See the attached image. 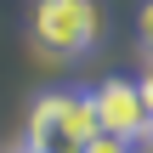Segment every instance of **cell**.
Here are the masks:
<instances>
[{
    "instance_id": "cell-1",
    "label": "cell",
    "mask_w": 153,
    "mask_h": 153,
    "mask_svg": "<svg viewBox=\"0 0 153 153\" xmlns=\"http://www.w3.org/2000/svg\"><path fill=\"white\" fill-rule=\"evenodd\" d=\"M28 40L45 62H79L102 40V0H34Z\"/></svg>"
},
{
    "instance_id": "cell-2",
    "label": "cell",
    "mask_w": 153,
    "mask_h": 153,
    "mask_svg": "<svg viewBox=\"0 0 153 153\" xmlns=\"http://www.w3.org/2000/svg\"><path fill=\"white\" fill-rule=\"evenodd\" d=\"M97 136V114H91V91H40L34 108H28V131L23 142L40 153H79L85 142Z\"/></svg>"
},
{
    "instance_id": "cell-3",
    "label": "cell",
    "mask_w": 153,
    "mask_h": 153,
    "mask_svg": "<svg viewBox=\"0 0 153 153\" xmlns=\"http://www.w3.org/2000/svg\"><path fill=\"white\" fill-rule=\"evenodd\" d=\"M91 114H97V131L108 136H125V142H153V125H148V108L136 97V79L125 74H108L97 91H91Z\"/></svg>"
},
{
    "instance_id": "cell-4",
    "label": "cell",
    "mask_w": 153,
    "mask_h": 153,
    "mask_svg": "<svg viewBox=\"0 0 153 153\" xmlns=\"http://www.w3.org/2000/svg\"><path fill=\"white\" fill-rule=\"evenodd\" d=\"M79 153H136V142H125V136H108V131H97V136H91V142H85Z\"/></svg>"
},
{
    "instance_id": "cell-5",
    "label": "cell",
    "mask_w": 153,
    "mask_h": 153,
    "mask_svg": "<svg viewBox=\"0 0 153 153\" xmlns=\"http://www.w3.org/2000/svg\"><path fill=\"white\" fill-rule=\"evenodd\" d=\"M136 97H142V108H148V125H153V62L142 57V74H136Z\"/></svg>"
},
{
    "instance_id": "cell-6",
    "label": "cell",
    "mask_w": 153,
    "mask_h": 153,
    "mask_svg": "<svg viewBox=\"0 0 153 153\" xmlns=\"http://www.w3.org/2000/svg\"><path fill=\"white\" fill-rule=\"evenodd\" d=\"M142 57L153 62V0L142 6Z\"/></svg>"
},
{
    "instance_id": "cell-7",
    "label": "cell",
    "mask_w": 153,
    "mask_h": 153,
    "mask_svg": "<svg viewBox=\"0 0 153 153\" xmlns=\"http://www.w3.org/2000/svg\"><path fill=\"white\" fill-rule=\"evenodd\" d=\"M6 153H40V148H28V142H11V148H6Z\"/></svg>"
},
{
    "instance_id": "cell-8",
    "label": "cell",
    "mask_w": 153,
    "mask_h": 153,
    "mask_svg": "<svg viewBox=\"0 0 153 153\" xmlns=\"http://www.w3.org/2000/svg\"><path fill=\"white\" fill-rule=\"evenodd\" d=\"M136 153H153V142H142V148H136Z\"/></svg>"
}]
</instances>
